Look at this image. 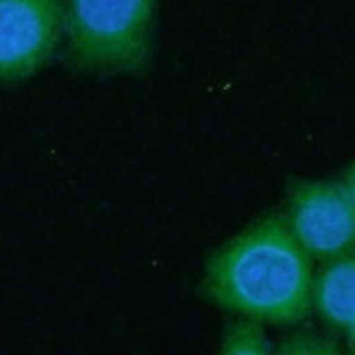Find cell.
I'll return each instance as SVG.
<instances>
[{"label":"cell","instance_id":"1","mask_svg":"<svg viewBox=\"0 0 355 355\" xmlns=\"http://www.w3.org/2000/svg\"><path fill=\"white\" fill-rule=\"evenodd\" d=\"M312 257L292 236L284 214H272L207 259L203 295L236 316L290 327L312 310Z\"/></svg>","mask_w":355,"mask_h":355},{"label":"cell","instance_id":"6","mask_svg":"<svg viewBox=\"0 0 355 355\" xmlns=\"http://www.w3.org/2000/svg\"><path fill=\"white\" fill-rule=\"evenodd\" d=\"M220 353L225 355H268L272 353V343L261 327V322L253 318H242L229 325L220 340Z\"/></svg>","mask_w":355,"mask_h":355},{"label":"cell","instance_id":"2","mask_svg":"<svg viewBox=\"0 0 355 355\" xmlns=\"http://www.w3.org/2000/svg\"><path fill=\"white\" fill-rule=\"evenodd\" d=\"M162 0H61V57L81 74L137 76L155 55Z\"/></svg>","mask_w":355,"mask_h":355},{"label":"cell","instance_id":"8","mask_svg":"<svg viewBox=\"0 0 355 355\" xmlns=\"http://www.w3.org/2000/svg\"><path fill=\"white\" fill-rule=\"evenodd\" d=\"M340 183H343V188H345V192H347V196L351 200V205L355 207V162L343 173V181Z\"/></svg>","mask_w":355,"mask_h":355},{"label":"cell","instance_id":"5","mask_svg":"<svg viewBox=\"0 0 355 355\" xmlns=\"http://www.w3.org/2000/svg\"><path fill=\"white\" fill-rule=\"evenodd\" d=\"M312 305L334 329H345L355 320V255L345 253L325 259L312 279Z\"/></svg>","mask_w":355,"mask_h":355},{"label":"cell","instance_id":"4","mask_svg":"<svg viewBox=\"0 0 355 355\" xmlns=\"http://www.w3.org/2000/svg\"><path fill=\"white\" fill-rule=\"evenodd\" d=\"M284 218L301 249L316 259L355 251V207L336 181L290 185Z\"/></svg>","mask_w":355,"mask_h":355},{"label":"cell","instance_id":"7","mask_svg":"<svg viewBox=\"0 0 355 355\" xmlns=\"http://www.w3.org/2000/svg\"><path fill=\"white\" fill-rule=\"evenodd\" d=\"M338 345L327 336L312 334V331H299L279 345V353H292V355H334L338 353Z\"/></svg>","mask_w":355,"mask_h":355},{"label":"cell","instance_id":"3","mask_svg":"<svg viewBox=\"0 0 355 355\" xmlns=\"http://www.w3.org/2000/svg\"><path fill=\"white\" fill-rule=\"evenodd\" d=\"M61 0H0V85L35 76L61 49Z\"/></svg>","mask_w":355,"mask_h":355},{"label":"cell","instance_id":"9","mask_svg":"<svg viewBox=\"0 0 355 355\" xmlns=\"http://www.w3.org/2000/svg\"><path fill=\"white\" fill-rule=\"evenodd\" d=\"M347 336H349V347L355 351V320H353L351 325L347 327Z\"/></svg>","mask_w":355,"mask_h":355}]
</instances>
